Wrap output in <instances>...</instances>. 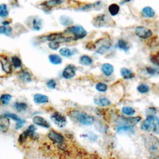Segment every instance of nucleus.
<instances>
[{"instance_id": "nucleus-1", "label": "nucleus", "mask_w": 159, "mask_h": 159, "mask_svg": "<svg viewBox=\"0 0 159 159\" xmlns=\"http://www.w3.org/2000/svg\"><path fill=\"white\" fill-rule=\"evenodd\" d=\"M71 119L76 120L83 125H90L94 122V117L88 114L78 111H73L69 114Z\"/></svg>"}, {"instance_id": "nucleus-2", "label": "nucleus", "mask_w": 159, "mask_h": 159, "mask_svg": "<svg viewBox=\"0 0 159 159\" xmlns=\"http://www.w3.org/2000/svg\"><path fill=\"white\" fill-rule=\"evenodd\" d=\"M142 130L147 132H154L159 134V119L153 115H149L141 125Z\"/></svg>"}, {"instance_id": "nucleus-3", "label": "nucleus", "mask_w": 159, "mask_h": 159, "mask_svg": "<svg viewBox=\"0 0 159 159\" xmlns=\"http://www.w3.org/2000/svg\"><path fill=\"white\" fill-rule=\"evenodd\" d=\"M145 145L151 154H157L158 152L159 140L152 135H145L143 137Z\"/></svg>"}, {"instance_id": "nucleus-4", "label": "nucleus", "mask_w": 159, "mask_h": 159, "mask_svg": "<svg viewBox=\"0 0 159 159\" xmlns=\"http://www.w3.org/2000/svg\"><path fill=\"white\" fill-rule=\"evenodd\" d=\"M65 32L73 34V37L75 38L76 40L83 39L87 35V32L86 31V30L83 28V27L80 25L68 27L66 29Z\"/></svg>"}, {"instance_id": "nucleus-5", "label": "nucleus", "mask_w": 159, "mask_h": 159, "mask_svg": "<svg viewBox=\"0 0 159 159\" xmlns=\"http://www.w3.org/2000/svg\"><path fill=\"white\" fill-rule=\"evenodd\" d=\"M50 119L52 122L60 128L64 127L66 124V119L59 112H55L51 116Z\"/></svg>"}, {"instance_id": "nucleus-6", "label": "nucleus", "mask_w": 159, "mask_h": 159, "mask_svg": "<svg viewBox=\"0 0 159 159\" xmlns=\"http://www.w3.org/2000/svg\"><path fill=\"white\" fill-rule=\"evenodd\" d=\"M135 35L143 39H148L153 35L152 31L143 26H137L135 29Z\"/></svg>"}, {"instance_id": "nucleus-7", "label": "nucleus", "mask_w": 159, "mask_h": 159, "mask_svg": "<svg viewBox=\"0 0 159 159\" xmlns=\"http://www.w3.org/2000/svg\"><path fill=\"white\" fill-rule=\"evenodd\" d=\"M48 139L52 141L53 143L57 145H62L65 142V137L61 134L52 130L48 134Z\"/></svg>"}, {"instance_id": "nucleus-8", "label": "nucleus", "mask_w": 159, "mask_h": 159, "mask_svg": "<svg viewBox=\"0 0 159 159\" xmlns=\"http://www.w3.org/2000/svg\"><path fill=\"white\" fill-rule=\"evenodd\" d=\"M110 20V18L106 14H99L94 18L93 24L95 27H101L107 24Z\"/></svg>"}, {"instance_id": "nucleus-9", "label": "nucleus", "mask_w": 159, "mask_h": 159, "mask_svg": "<svg viewBox=\"0 0 159 159\" xmlns=\"http://www.w3.org/2000/svg\"><path fill=\"white\" fill-rule=\"evenodd\" d=\"M76 73V66L70 64L67 65L62 72V76L65 79H71L73 78Z\"/></svg>"}, {"instance_id": "nucleus-10", "label": "nucleus", "mask_w": 159, "mask_h": 159, "mask_svg": "<svg viewBox=\"0 0 159 159\" xmlns=\"http://www.w3.org/2000/svg\"><path fill=\"white\" fill-rule=\"evenodd\" d=\"M10 126V120L4 114L0 116V132L6 133L9 130Z\"/></svg>"}, {"instance_id": "nucleus-11", "label": "nucleus", "mask_w": 159, "mask_h": 159, "mask_svg": "<svg viewBox=\"0 0 159 159\" xmlns=\"http://www.w3.org/2000/svg\"><path fill=\"white\" fill-rule=\"evenodd\" d=\"M32 122L34 124L45 129H48L50 127L49 122L45 119L39 116H36L34 117L32 119Z\"/></svg>"}, {"instance_id": "nucleus-12", "label": "nucleus", "mask_w": 159, "mask_h": 159, "mask_svg": "<svg viewBox=\"0 0 159 159\" xmlns=\"http://www.w3.org/2000/svg\"><path fill=\"white\" fill-rule=\"evenodd\" d=\"M0 62L1 64L2 69L6 73L9 74L12 72V63L9 62L7 57H3L0 60Z\"/></svg>"}, {"instance_id": "nucleus-13", "label": "nucleus", "mask_w": 159, "mask_h": 159, "mask_svg": "<svg viewBox=\"0 0 159 159\" xmlns=\"http://www.w3.org/2000/svg\"><path fill=\"white\" fill-rule=\"evenodd\" d=\"M48 97L42 94H35L34 96V101L36 104H45L48 102Z\"/></svg>"}, {"instance_id": "nucleus-14", "label": "nucleus", "mask_w": 159, "mask_h": 159, "mask_svg": "<svg viewBox=\"0 0 159 159\" xmlns=\"http://www.w3.org/2000/svg\"><path fill=\"white\" fill-rule=\"evenodd\" d=\"M101 71L104 75L109 76H111L113 73L114 67L111 64L106 63L102 65Z\"/></svg>"}, {"instance_id": "nucleus-15", "label": "nucleus", "mask_w": 159, "mask_h": 159, "mask_svg": "<svg viewBox=\"0 0 159 159\" xmlns=\"http://www.w3.org/2000/svg\"><path fill=\"white\" fill-rule=\"evenodd\" d=\"M116 130L118 133L122 132H129V133H134L133 127L130 125H120L116 127Z\"/></svg>"}, {"instance_id": "nucleus-16", "label": "nucleus", "mask_w": 159, "mask_h": 159, "mask_svg": "<svg viewBox=\"0 0 159 159\" xmlns=\"http://www.w3.org/2000/svg\"><path fill=\"white\" fill-rule=\"evenodd\" d=\"M155 12L154 10L150 6H146L142 10V15L145 17L151 18L154 17Z\"/></svg>"}, {"instance_id": "nucleus-17", "label": "nucleus", "mask_w": 159, "mask_h": 159, "mask_svg": "<svg viewBox=\"0 0 159 159\" xmlns=\"http://www.w3.org/2000/svg\"><path fill=\"white\" fill-rule=\"evenodd\" d=\"M94 102L95 104L99 106H102V107H106L111 104L110 101L106 98H95L94 99Z\"/></svg>"}, {"instance_id": "nucleus-18", "label": "nucleus", "mask_w": 159, "mask_h": 159, "mask_svg": "<svg viewBox=\"0 0 159 159\" xmlns=\"http://www.w3.org/2000/svg\"><path fill=\"white\" fill-rule=\"evenodd\" d=\"M19 78L25 82H30L32 81V77L30 74L25 70H21L19 73Z\"/></svg>"}, {"instance_id": "nucleus-19", "label": "nucleus", "mask_w": 159, "mask_h": 159, "mask_svg": "<svg viewBox=\"0 0 159 159\" xmlns=\"http://www.w3.org/2000/svg\"><path fill=\"white\" fill-rule=\"evenodd\" d=\"M120 75L124 79L129 80L134 77V74L129 69L126 68H122L120 70Z\"/></svg>"}, {"instance_id": "nucleus-20", "label": "nucleus", "mask_w": 159, "mask_h": 159, "mask_svg": "<svg viewBox=\"0 0 159 159\" xmlns=\"http://www.w3.org/2000/svg\"><path fill=\"white\" fill-rule=\"evenodd\" d=\"M50 62L53 65H60L62 63L61 58L57 54H51L48 56Z\"/></svg>"}, {"instance_id": "nucleus-21", "label": "nucleus", "mask_w": 159, "mask_h": 159, "mask_svg": "<svg viewBox=\"0 0 159 159\" xmlns=\"http://www.w3.org/2000/svg\"><path fill=\"white\" fill-rule=\"evenodd\" d=\"M108 11L111 16H115L119 12L120 7L118 4L116 3H112L109 6Z\"/></svg>"}, {"instance_id": "nucleus-22", "label": "nucleus", "mask_w": 159, "mask_h": 159, "mask_svg": "<svg viewBox=\"0 0 159 159\" xmlns=\"http://www.w3.org/2000/svg\"><path fill=\"white\" fill-rule=\"evenodd\" d=\"M32 27L35 30H40L42 27V20L38 17H35L32 20Z\"/></svg>"}, {"instance_id": "nucleus-23", "label": "nucleus", "mask_w": 159, "mask_h": 159, "mask_svg": "<svg viewBox=\"0 0 159 159\" xmlns=\"http://www.w3.org/2000/svg\"><path fill=\"white\" fill-rule=\"evenodd\" d=\"M80 63L84 66H89L93 63V59L90 57L84 55L80 57Z\"/></svg>"}, {"instance_id": "nucleus-24", "label": "nucleus", "mask_w": 159, "mask_h": 159, "mask_svg": "<svg viewBox=\"0 0 159 159\" xmlns=\"http://www.w3.org/2000/svg\"><path fill=\"white\" fill-rule=\"evenodd\" d=\"M121 119L127 124H135L141 120V117L139 116L134 117H122Z\"/></svg>"}, {"instance_id": "nucleus-25", "label": "nucleus", "mask_w": 159, "mask_h": 159, "mask_svg": "<svg viewBox=\"0 0 159 159\" xmlns=\"http://www.w3.org/2000/svg\"><path fill=\"white\" fill-rule=\"evenodd\" d=\"M65 0H48L43 3V6L47 7H54L62 4Z\"/></svg>"}, {"instance_id": "nucleus-26", "label": "nucleus", "mask_w": 159, "mask_h": 159, "mask_svg": "<svg viewBox=\"0 0 159 159\" xmlns=\"http://www.w3.org/2000/svg\"><path fill=\"white\" fill-rule=\"evenodd\" d=\"M122 112L123 114H125L126 116H133L135 112V109L132 107H130V106H125V107H122Z\"/></svg>"}, {"instance_id": "nucleus-27", "label": "nucleus", "mask_w": 159, "mask_h": 159, "mask_svg": "<svg viewBox=\"0 0 159 159\" xmlns=\"http://www.w3.org/2000/svg\"><path fill=\"white\" fill-rule=\"evenodd\" d=\"M60 21L63 25H70L73 24V20L67 16H61L60 18Z\"/></svg>"}, {"instance_id": "nucleus-28", "label": "nucleus", "mask_w": 159, "mask_h": 159, "mask_svg": "<svg viewBox=\"0 0 159 159\" xmlns=\"http://www.w3.org/2000/svg\"><path fill=\"white\" fill-rule=\"evenodd\" d=\"M117 47H118V48H119L120 49H121L125 52H127L129 49V46L128 43H127V42L122 39H120L118 40Z\"/></svg>"}, {"instance_id": "nucleus-29", "label": "nucleus", "mask_w": 159, "mask_h": 159, "mask_svg": "<svg viewBox=\"0 0 159 159\" xmlns=\"http://www.w3.org/2000/svg\"><path fill=\"white\" fill-rule=\"evenodd\" d=\"M11 63L12 65L16 68L22 67V61L17 56H14L11 58Z\"/></svg>"}, {"instance_id": "nucleus-30", "label": "nucleus", "mask_w": 159, "mask_h": 159, "mask_svg": "<svg viewBox=\"0 0 159 159\" xmlns=\"http://www.w3.org/2000/svg\"><path fill=\"white\" fill-rule=\"evenodd\" d=\"M12 31V28L9 25L0 26V34H4L5 35H9Z\"/></svg>"}, {"instance_id": "nucleus-31", "label": "nucleus", "mask_w": 159, "mask_h": 159, "mask_svg": "<svg viewBox=\"0 0 159 159\" xmlns=\"http://www.w3.org/2000/svg\"><path fill=\"white\" fill-rule=\"evenodd\" d=\"M14 106L16 109L19 112L25 111L27 108V105L25 103L22 102H16L14 103Z\"/></svg>"}, {"instance_id": "nucleus-32", "label": "nucleus", "mask_w": 159, "mask_h": 159, "mask_svg": "<svg viewBox=\"0 0 159 159\" xmlns=\"http://www.w3.org/2000/svg\"><path fill=\"white\" fill-rule=\"evenodd\" d=\"M12 98V96L9 94H3L0 96V101L2 104L7 105L9 103Z\"/></svg>"}, {"instance_id": "nucleus-33", "label": "nucleus", "mask_w": 159, "mask_h": 159, "mask_svg": "<svg viewBox=\"0 0 159 159\" xmlns=\"http://www.w3.org/2000/svg\"><path fill=\"white\" fill-rule=\"evenodd\" d=\"M9 15V11L5 4H0V17H6Z\"/></svg>"}, {"instance_id": "nucleus-34", "label": "nucleus", "mask_w": 159, "mask_h": 159, "mask_svg": "<svg viewBox=\"0 0 159 159\" xmlns=\"http://www.w3.org/2000/svg\"><path fill=\"white\" fill-rule=\"evenodd\" d=\"M60 55L64 57H70L73 55L72 52L68 48H61L59 51Z\"/></svg>"}, {"instance_id": "nucleus-35", "label": "nucleus", "mask_w": 159, "mask_h": 159, "mask_svg": "<svg viewBox=\"0 0 159 159\" xmlns=\"http://www.w3.org/2000/svg\"><path fill=\"white\" fill-rule=\"evenodd\" d=\"M60 42L57 40H50V42L48 43V47L52 50H57V49H58L60 47Z\"/></svg>"}, {"instance_id": "nucleus-36", "label": "nucleus", "mask_w": 159, "mask_h": 159, "mask_svg": "<svg viewBox=\"0 0 159 159\" xmlns=\"http://www.w3.org/2000/svg\"><path fill=\"white\" fill-rule=\"evenodd\" d=\"M137 89L139 93L142 94H145L149 91V87L147 84H141L137 86Z\"/></svg>"}, {"instance_id": "nucleus-37", "label": "nucleus", "mask_w": 159, "mask_h": 159, "mask_svg": "<svg viewBox=\"0 0 159 159\" xmlns=\"http://www.w3.org/2000/svg\"><path fill=\"white\" fill-rule=\"evenodd\" d=\"M96 89L99 92H105L107 89V86L103 83L99 82L96 84Z\"/></svg>"}, {"instance_id": "nucleus-38", "label": "nucleus", "mask_w": 159, "mask_h": 159, "mask_svg": "<svg viewBox=\"0 0 159 159\" xmlns=\"http://www.w3.org/2000/svg\"><path fill=\"white\" fill-rule=\"evenodd\" d=\"M27 137H29V135H28L27 131L25 130L20 134L19 139H18V141L20 144H22L23 143H24L26 141V140L27 139Z\"/></svg>"}, {"instance_id": "nucleus-39", "label": "nucleus", "mask_w": 159, "mask_h": 159, "mask_svg": "<svg viewBox=\"0 0 159 159\" xmlns=\"http://www.w3.org/2000/svg\"><path fill=\"white\" fill-rule=\"evenodd\" d=\"M35 130H36V127H35L34 125H32V124L30 125L27 127V129L26 130V131H27V134L29 135V137H32L33 136H34L35 135Z\"/></svg>"}, {"instance_id": "nucleus-40", "label": "nucleus", "mask_w": 159, "mask_h": 159, "mask_svg": "<svg viewBox=\"0 0 159 159\" xmlns=\"http://www.w3.org/2000/svg\"><path fill=\"white\" fill-rule=\"evenodd\" d=\"M100 4H101V2H100V1H98V2H94V3H93V4H89L86 5V6H84V7H81V9H82L83 11L88 10V9H91V8L95 7H96V6H100Z\"/></svg>"}, {"instance_id": "nucleus-41", "label": "nucleus", "mask_w": 159, "mask_h": 159, "mask_svg": "<svg viewBox=\"0 0 159 159\" xmlns=\"http://www.w3.org/2000/svg\"><path fill=\"white\" fill-rule=\"evenodd\" d=\"M5 116H6L7 117H8L9 119H12V120H15V121H18L20 119V118L19 117H18L16 114H13V113H11V112H6L4 114Z\"/></svg>"}, {"instance_id": "nucleus-42", "label": "nucleus", "mask_w": 159, "mask_h": 159, "mask_svg": "<svg viewBox=\"0 0 159 159\" xmlns=\"http://www.w3.org/2000/svg\"><path fill=\"white\" fill-rule=\"evenodd\" d=\"M47 86L50 89H55V88L57 86V83L55 82V81L54 80L52 79V80H50L47 81Z\"/></svg>"}, {"instance_id": "nucleus-43", "label": "nucleus", "mask_w": 159, "mask_h": 159, "mask_svg": "<svg viewBox=\"0 0 159 159\" xmlns=\"http://www.w3.org/2000/svg\"><path fill=\"white\" fill-rule=\"evenodd\" d=\"M146 70L147 71V73L149 74V75H154L157 73H158V71L156 70V69H154L153 68H151V67H148L146 68Z\"/></svg>"}, {"instance_id": "nucleus-44", "label": "nucleus", "mask_w": 159, "mask_h": 159, "mask_svg": "<svg viewBox=\"0 0 159 159\" xmlns=\"http://www.w3.org/2000/svg\"><path fill=\"white\" fill-rule=\"evenodd\" d=\"M25 120L21 119H20L19 120L17 121V124H16V129L17 130V129L21 128V127L24 125V124H25Z\"/></svg>"}, {"instance_id": "nucleus-45", "label": "nucleus", "mask_w": 159, "mask_h": 159, "mask_svg": "<svg viewBox=\"0 0 159 159\" xmlns=\"http://www.w3.org/2000/svg\"><path fill=\"white\" fill-rule=\"evenodd\" d=\"M157 55H158L157 56H158V57H159V52H158V54H157Z\"/></svg>"}]
</instances>
